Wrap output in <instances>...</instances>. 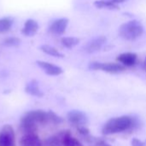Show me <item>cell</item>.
Here are the masks:
<instances>
[{"instance_id":"2","label":"cell","mask_w":146,"mask_h":146,"mask_svg":"<svg viewBox=\"0 0 146 146\" xmlns=\"http://www.w3.org/2000/svg\"><path fill=\"white\" fill-rule=\"evenodd\" d=\"M144 34L143 24L137 20H131L124 22L119 28L120 36L129 41H133L139 38Z\"/></svg>"},{"instance_id":"17","label":"cell","mask_w":146,"mask_h":146,"mask_svg":"<svg viewBox=\"0 0 146 146\" xmlns=\"http://www.w3.org/2000/svg\"><path fill=\"white\" fill-rule=\"evenodd\" d=\"M93 5L98 9H119V6H117V4L107 0H97L93 3Z\"/></svg>"},{"instance_id":"10","label":"cell","mask_w":146,"mask_h":146,"mask_svg":"<svg viewBox=\"0 0 146 146\" xmlns=\"http://www.w3.org/2000/svg\"><path fill=\"white\" fill-rule=\"evenodd\" d=\"M28 118H30L32 120H33L37 124H41V125H45L49 122V116H48V112H44L43 110H33V111H29L25 114Z\"/></svg>"},{"instance_id":"16","label":"cell","mask_w":146,"mask_h":146,"mask_svg":"<svg viewBox=\"0 0 146 146\" xmlns=\"http://www.w3.org/2000/svg\"><path fill=\"white\" fill-rule=\"evenodd\" d=\"M40 49L44 53L53 56V57H56V58H63L64 57V55L62 52H60L56 48H55L50 45H43L40 46Z\"/></svg>"},{"instance_id":"19","label":"cell","mask_w":146,"mask_h":146,"mask_svg":"<svg viewBox=\"0 0 146 146\" xmlns=\"http://www.w3.org/2000/svg\"><path fill=\"white\" fill-rule=\"evenodd\" d=\"M12 24H13V21L9 17H4L0 19V34L9 31L11 28Z\"/></svg>"},{"instance_id":"22","label":"cell","mask_w":146,"mask_h":146,"mask_svg":"<svg viewBox=\"0 0 146 146\" xmlns=\"http://www.w3.org/2000/svg\"><path fill=\"white\" fill-rule=\"evenodd\" d=\"M21 43V40L17 37H9L3 40V45L6 46H18Z\"/></svg>"},{"instance_id":"23","label":"cell","mask_w":146,"mask_h":146,"mask_svg":"<svg viewBox=\"0 0 146 146\" xmlns=\"http://www.w3.org/2000/svg\"><path fill=\"white\" fill-rule=\"evenodd\" d=\"M132 146H146V144L144 141H142L137 138H134L132 140Z\"/></svg>"},{"instance_id":"5","label":"cell","mask_w":146,"mask_h":146,"mask_svg":"<svg viewBox=\"0 0 146 146\" xmlns=\"http://www.w3.org/2000/svg\"><path fill=\"white\" fill-rule=\"evenodd\" d=\"M0 146H15V135L10 125H5L0 131Z\"/></svg>"},{"instance_id":"1","label":"cell","mask_w":146,"mask_h":146,"mask_svg":"<svg viewBox=\"0 0 146 146\" xmlns=\"http://www.w3.org/2000/svg\"><path fill=\"white\" fill-rule=\"evenodd\" d=\"M139 126V121L137 118L129 115H122L109 120L102 127L104 135H112L121 133L126 131H133Z\"/></svg>"},{"instance_id":"14","label":"cell","mask_w":146,"mask_h":146,"mask_svg":"<svg viewBox=\"0 0 146 146\" xmlns=\"http://www.w3.org/2000/svg\"><path fill=\"white\" fill-rule=\"evenodd\" d=\"M21 146H44L41 140L38 137L37 134H27L24 135L21 141Z\"/></svg>"},{"instance_id":"4","label":"cell","mask_w":146,"mask_h":146,"mask_svg":"<svg viewBox=\"0 0 146 146\" xmlns=\"http://www.w3.org/2000/svg\"><path fill=\"white\" fill-rule=\"evenodd\" d=\"M68 120L70 124H72L76 128L87 126L89 123V120L87 115L80 110H71L67 114Z\"/></svg>"},{"instance_id":"15","label":"cell","mask_w":146,"mask_h":146,"mask_svg":"<svg viewBox=\"0 0 146 146\" xmlns=\"http://www.w3.org/2000/svg\"><path fill=\"white\" fill-rule=\"evenodd\" d=\"M25 90L27 93H28L29 95L33 96H36V97H42L44 96L43 92L41 91V89H39L38 86V83L37 80L33 79L31 80L26 86Z\"/></svg>"},{"instance_id":"24","label":"cell","mask_w":146,"mask_h":146,"mask_svg":"<svg viewBox=\"0 0 146 146\" xmlns=\"http://www.w3.org/2000/svg\"><path fill=\"white\" fill-rule=\"evenodd\" d=\"M92 146H111L110 144H108L107 142L104 141V140H96L94 143H92Z\"/></svg>"},{"instance_id":"27","label":"cell","mask_w":146,"mask_h":146,"mask_svg":"<svg viewBox=\"0 0 146 146\" xmlns=\"http://www.w3.org/2000/svg\"><path fill=\"white\" fill-rule=\"evenodd\" d=\"M145 64H146V59H145Z\"/></svg>"},{"instance_id":"6","label":"cell","mask_w":146,"mask_h":146,"mask_svg":"<svg viewBox=\"0 0 146 146\" xmlns=\"http://www.w3.org/2000/svg\"><path fill=\"white\" fill-rule=\"evenodd\" d=\"M107 41V38L104 35L98 36L96 38H93L92 40H89L86 46H84V50L87 53H94L102 49V47L104 46V44Z\"/></svg>"},{"instance_id":"26","label":"cell","mask_w":146,"mask_h":146,"mask_svg":"<svg viewBox=\"0 0 146 146\" xmlns=\"http://www.w3.org/2000/svg\"><path fill=\"white\" fill-rule=\"evenodd\" d=\"M145 144H146V140H145Z\"/></svg>"},{"instance_id":"12","label":"cell","mask_w":146,"mask_h":146,"mask_svg":"<svg viewBox=\"0 0 146 146\" xmlns=\"http://www.w3.org/2000/svg\"><path fill=\"white\" fill-rule=\"evenodd\" d=\"M116 60L122 65L123 66H133L136 65L138 60V55L135 52H123L121 53L117 58Z\"/></svg>"},{"instance_id":"20","label":"cell","mask_w":146,"mask_h":146,"mask_svg":"<svg viewBox=\"0 0 146 146\" xmlns=\"http://www.w3.org/2000/svg\"><path fill=\"white\" fill-rule=\"evenodd\" d=\"M48 116H49V122L50 123H52L55 125H59L63 121L62 118L60 117L59 115H57L53 111H48Z\"/></svg>"},{"instance_id":"13","label":"cell","mask_w":146,"mask_h":146,"mask_svg":"<svg viewBox=\"0 0 146 146\" xmlns=\"http://www.w3.org/2000/svg\"><path fill=\"white\" fill-rule=\"evenodd\" d=\"M38 22L35 20L28 19L27 21H26L24 27L21 30V33L25 36L32 37L36 34V33L38 32Z\"/></svg>"},{"instance_id":"7","label":"cell","mask_w":146,"mask_h":146,"mask_svg":"<svg viewBox=\"0 0 146 146\" xmlns=\"http://www.w3.org/2000/svg\"><path fill=\"white\" fill-rule=\"evenodd\" d=\"M69 20L68 18H60L56 19L54 22H51V24L49 27V31L52 34L55 35H62L65 33L68 25Z\"/></svg>"},{"instance_id":"3","label":"cell","mask_w":146,"mask_h":146,"mask_svg":"<svg viewBox=\"0 0 146 146\" xmlns=\"http://www.w3.org/2000/svg\"><path fill=\"white\" fill-rule=\"evenodd\" d=\"M90 70L92 71H102L108 73L116 74L126 71V67L119 63H101V62H91L88 65Z\"/></svg>"},{"instance_id":"25","label":"cell","mask_w":146,"mask_h":146,"mask_svg":"<svg viewBox=\"0 0 146 146\" xmlns=\"http://www.w3.org/2000/svg\"><path fill=\"white\" fill-rule=\"evenodd\" d=\"M107 1H110V2H112V3H124V2H126V1H127V0H107Z\"/></svg>"},{"instance_id":"18","label":"cell","mask_w":146,"mask_h":146,"mask_svg":"<svg viewBox=\"0 0 146 146\" xmlns=\"http://www.w3.org/2000/svg\"><path fill=\"white\" fill-rule=\"evenodd\" d=\"M80 40L76 37H63L61 40L62 46L66 48L71 49L80 43Z\"/></svg>"},{"instance_id":"21","label":"cell","mask_w":146,"mask_h":146,"mask_svg":"<svg viewBox=\"0 0 146 146\" xmlns=\"http://www.w3.org/2000/svg\"><path fill=\"white\" fill-rule=\"evenodd\" d=\"M63 146H84L82 145V143L78 140L77 139L72 137L71 135L68 136L63 143Z\"/></svg>"},{"instance_id":"11","label":"cell","mask_w":146,"mask_h":146,"mask_svg":"<svg viewBox=\"0 0 146 146\" xmlns=\"http://www.w3.org/2000/svg\"><path fill=\"white\" fill-rule=\"evenodd\" d=\"M36 63L47 75H50V76H58V75H61L63 72V70L60 66L53 65V64H50L49 62L38 60Z\"/></svg>"},{"instance_id":"8","label":"cell","mask_w":146,"mask_h":146,"mask_svg":"<svg viewBox=\"0 0 146 146\" xmlns=\"http://www.w3.org/2000/svg\"><path fill=\"white\" fill-rule=\"evenodd\" d=\"M20 130L27 134H37L38 132V125L33 120H32L30 118H28L27 115L24 114V116L21 120L20 123Z\"/></svg>"},{"instance_id":"9","label":"cell","mask_w":146,"mask_h":146,"mask_svg":"<svg viewBox=\"0 0 146 146\" xmlns=\"http://www.w3.org/2000/svg\"><path fill=\"white\" fill-rule=\"evenodd\" d=\"M69 135H71V133L68 130L61 131L58 133L48 138L44 141V146H63L65 139Z\"/></svg>"}]
</instances>
